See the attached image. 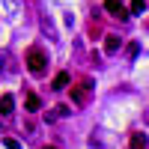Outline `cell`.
<instances>
[{"label": "cell", "mask_w": 149, "mask_h": 149, "mask_svg": "<svg viewBox=\"0 0 149 149\" xmlns=\"http://www.w3.org/2000/svg\"><path fill=\"white\" fill-rule=\"evenodd\" d=\"M45 63H48V57H45L42 48H30V51H27V69L33 74H42L45 72Z\"/></svg>", "instance_id": "obj_1"}, {"label": "cell", "mask_w": 149, "mask_h": 149, "mask_svg": "<svg viewBox=\"0 0 149 149\" xmlns=\"http://www.w3.org/2000/svg\"><path fill=\"white\" fill-rule=\"evenodd\" d=\"M86 95H90V81H84L81 86H72V102L74 104H86Z\"/></svg>", "instance_id": "obj_2"}, {"label": "cell", "mask_w": 149, "mask_h": 149, "mask_svg": "<svg viewBox=\"0 0 149 149\" xmlns=\"http://www.w3.org/2000/svg\"><path fill=\"white\" fill-rule=\"evenodd\" d=\"M104 9H107L113 18H128V9L122 6V0H104Z\"/></svg>", "instance_id": "obj_3"}, {"label": "cell", "mask_w": 149, "mask_h": 149, "mask_svg": "<svg viewBox=\"0 0 149 149\" xmlns=\"http://www.w3.org/2000/svg\"><path fill=\"white\" fill-rule=\"evenodd\" d=\"M12 107H15V98H12L9 93H6V95H0V116H9V113H12Z\"/></svg>", "instance_id": "obj_4"}, {"label": "cell", "mask_w": 149, "mask_h": 149, "mask_svg": "<svg viewBox=\"0 0 149 149\" xmlns=\"http://www.w3.org/2000/svg\"><path fill=\"white\" fill-rule=\"evenodd\" d=\"M72 84V78H69V72H57V78H54V90H66V86Z\"/></svg>", "instance_id": "obj_5"}, {"label": "cell", "mask_w": 149, "mask_h": 149, "mask_svg": "<svg viewBox=\"0 0 149 149\" xmlns=\"http://www.w3.org/2000/svg\"><path fill=\"white\" fill-rule=\"evenodd\" d=\"M128 149H146V137L143 134H131L128 137Z\"/></svg>", "instance_id": "obj_6"}, {"label": "cell", "mask_w": 149, "mask_h": 149, "mask_svg": "<svg viewBox=\"0 0 149 149\" xmlns=\"http://www.w3.org/2000/svg\"><path fill=\"white\" fill-rule=\"evenodd\" d=\"M104 51L107 54H116L119 51V36H107V39H104Z\"/></svg>", "instance_id": "obj_7"}, {"label": "cell", "mask_w": 149, "mask_h": 149, "mask_svg": "<svg viewBox=\"0 0 149 149\" xmlns=\"http://www.w3.org/2000/svg\"><path fill=\"white\" fill-rule=\"evenodd\" d=\"M24 102H27L30 110H39V107H42V102H39V95H36V93H27V95H24Z\"/></svg>", "instance_id": "obj_8"}, {"label": "cell", "mask_w": 149, "mask_h": 149, "mask_svg": "<svg viewBox=\"0 0 149 149\" xmlns=\"http://www.w3.org/2000/svg\"><path fill=\"white\" fill-rule=\"evenodd\" d=\"M143 9H146V0H131V6H128V12H131V15H140Z\"/></svg>", "instance_id": "obj_9"}, {"label": "cell", "mask_w": 149, "mask_h": 149, "mask_svg": "<svg viewBox=\"0 0 149 149\" xmlns=\"http://www.w3.org/2000/svg\"><path fill=\"white\" fill-rule=\"evenodd\" d=\"M3 146H6V149H21V143H18L15 137H6V140H3Z\"/></svg>", "instance_id": "obj_10"}, {"label": "cell", "mask_w": 149, "mask_h": 149, "mask_svg": "<svg viewBox=\"0 0 149 149\" xmlns=\"http://www.w3.org/2000/svg\"><path fill=\"white\" fill-rule=\"evenodd\" d=\"M42 149H60V146H42Z\"/></svg>", "instance_id": "obj_11"}]
</instances>
